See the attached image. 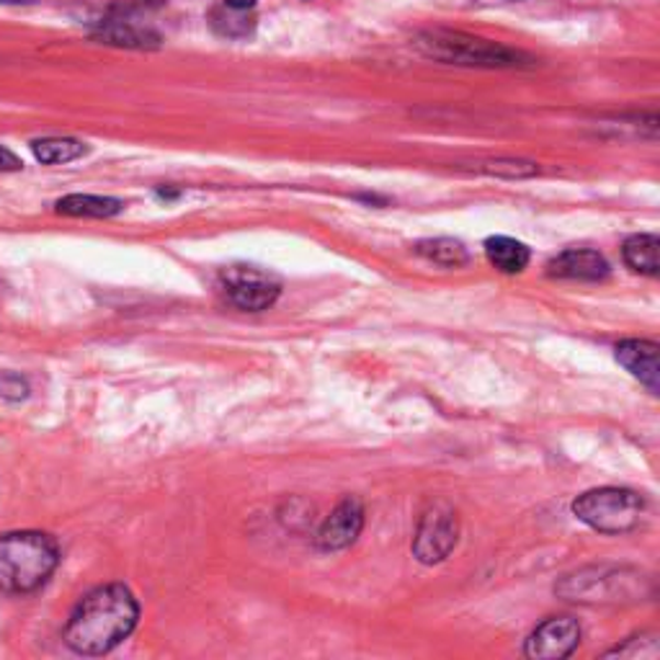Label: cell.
I'll return each mask as SVG.
<instances>
[{"mask_svg":"<svg viewBox=\"0 0 660 660\" xmlns=\"http://www.w3.org/2000/svg\"><path fill=\"white\" fill-rule=\"evenodd\" d=\"M578 642H581V625L573 617H553L526 637L524 656L534 660H562L573 656Z\"/></svg>","mask_w":660,"mask_h":660,"instance_id":"8","label":"cell"},{"mask_svg":"<svg viewBox=\"0 0 660 660\" xmlns=\"http://www.w3.org/2000/svg\"><path fill=\"white\" fill-rule=\"evenodd\" d=\"M124 204L112 196H91V194H70L57 202V212L70 217H114L120 215Z\"/></svg>","mask_w":660,"mask_h":660,"instance_id":"14","label":"cell"},{"mask_svg":"<svg viewBox=\"0 0 660 660\" xmlns=\"http://www.w3.org/2000/svg\"><path fill=\"white\" fill-rule=\"evenodd\" d=\"M416 253L423 255V259L439 263V266L446 269H457L467 263V251L459 240H450V238H436V240H423V243L416 246Z\"/></svg>","mask_w":660,"mask_h":660,"instance_id":"16","label":"cell"},{"mask_svg":"<svg viewBox=\"0 0 660 660\" xmlns=\"http://www.w3.org/2000/svg\"><path fill=\"white\" fill-rule=\"evenodd\" d=\"M645 501L629 488H596L578 496L573 513L601 534H625L640 524Z\"/></svg>","mask_w":660,"mask_h":660,"instance_id":"4","label":"cell"},{"mask_svg":"<svg viewBox=\"0 0 660 660\" xmlns=\"http://www.w3.org/2000/svg\"><path fill=\"white\" fill-rule=\"evenodd\" d=\"M253 3L255 0H225V5L230 11H248V9H253Z\"/></svg>","mask_w":660,"mask_h":660,"instance_id":"21","label":"cell"},{"mask_svg":"<svg viewBox=\"0 0 660 660\" xmlns=\"http://www.w3.org/2000/svg\"><path fill=\"white\" fill-rule=\"evenodd\" d=\"M60 547L49 534H0V593H32L53 578Z\"/></svg>","mask_w":660,"mask_h":660,"instance_id":"2","label":"cell"},{"mask_svg":"<svg viewBox=\"0 0 660 660\" xmlns=\"http://www.w3.org/2000/svg\"><path fill=\"white\" fill-rule=\"evenodd\" d=\"M557 596L576 604H619L648 593V578L629 568H583L555 585Z\"/></svg>","mask_w":660,"mask_h":660,"instance_id":"3","label":"cell"},{"mask_svg":"<svg viewBox=\"0 0 660 660\" xmlns=\"http://www.w3.org/2000/svg\"><path fill=\"white\" fill-rule=\"evenodd\" d=\"M480 171L486 173H498V175H509V179H519V175H534L539 171L534 163H519V160H509V163H486L480 166Z\"/></svg>","mask_w":660,"mask_h":660,"instance_id":"19","label":"cell"},{"mask_svg":"<svg viewBox=\"0 0 660 660\" xmlns=\"http://www.w3.org/2000/svg\"><path fill=\"white\" fill-rule=\"evenodd\" d=\"M614 356L617 362L625 366V369L633 374L635 379L648 387L652 395L660 392V346L652 341H640V339H629L622 341L617 349H614Z\"/></svg>","mask_w":660,"mask_h":660,"instance_id":"10","label":"cell"},{"mask_svg":"<svg viewBox=\"0 0 660 660\" xmlns=\"http://www.w3.org/2000/svg\"><path fill=\"white\" fill-rule=\"evenodd\" d=\"M486 255L498 271H503V274H522V271L530 266V259H532L530 248L519 243V240L505 238V235L486 240Z\"/></svg>","mask_w":660,"mask_h":660,"instance_id":"12","label":"cell"},{"mask_svg":"<svg viewBox=\"0 0 660 660\" xmlns=\"http://www.w3.org/2000/svg\"><path fill=\"white\" fill-rule=\"evenodd\" d=\"M660 656V645H658V635H637L629 637L622 645H617L614 650L606 652V658H633V660H656Z\"/></svg>","mask_w":660,"mask_h":660,"instance_id":"17","label":"cell"},{"mask_svg":"<svg viewBox=\"0 0 660 660\" xmlns=\"http://www.w3.org/2000/svg\"><path fill=\"white\" fill-rule=\"evenodd\" d=\"M423 53L444 62L457 65H486V68H505V65H519L522 55L513 49L496 47L482 39H469L462 34H429L418 42Z\"/></svg>","mask_w":660,"mask_h":660,"instance_id":"5","label":"cell"},{"mask_svg":"<svg viewBox=\"0 0 660 660\" xmlns=\"http://www.w3.org/2000/svg\"><path fill=\"white\" fill-rule=\"evenodd\" d=\"M459 539L457 511L446 503L429 505L426 513L418 522L413 537V555L423 565H439L452 555Z\"/></svg>","mask_w":660,"mask_h":660,"instance_id":"6","label":"cell"},{"mask_svg":"<svg viewBox=\"0 0 660 660\" xmlns=\"http://www.w3.org/2000/svg\"><path fill=\"white\" fill-rule=\"evenodd\" d=\"M137 619L139 604L127 585H99L70 614L62 640L78 656H104L127 640Z\"/></svg>","mask_w":660,"mask_h":660,"instance_id":"1","label":"cell"},{"mask_svg":"<svg viewBox=\"0 0 660 660\" xmlns=\"http://www.w3.org/2000/svg\"><path fill=\"white\" fill-rule=\"evenodd\" d=\"M364 530V505L359 498H343L333 511L322 519L318 534H315V545L322 553H339L346 549L359 539Z\"/></svg>","mask_w":660,"mask_h":660,"instance_id":"9","label":"cell"},{"mask_svg":"<svg viewBox=\"0 0 660 660\" xmlns=\"http://www.w3.org/2000/svg\"><path fill=\"white\" fill-rule=\"evenodd\" d=\"M223 289L227 299L246 312L269 310L278 299V292H282L276 278L255 269H230L225 274Z\"/></svg>","mask_w":660,"mask_h":660,"instance_id":"7","label":"cell"},{"mask_svg":"<svg viewBox=\"0 0 660 660\" xmlns=\"http://www.w3.org/2000/svg\"><path fill=\"white\" fill-rule=\"evenodd\" d=\"M547 274L553 278H570V282H601L608 276V263L591 248H570L547 263Z\"/></svg>","mask_w":660,"mask_h":660,"instance_id":"11","label":"cell"},{"mask_svg":"<svg viewBox=\"0 0 660 660\" xmlns=\"http://www.w3.org/2000/svg\"><path fill=\"white\" fill-rule=\"evenodd\" d=\"M34 156L39 163L44 166H60V163H70V160H78L80 156H86L88 148L78 139H65V137H53V139H36L32 145Z\"/></svg>","mask_w":660,"mask_h":660,"instance_id":"15","label":"cell"},{"mask_svg":"<svg viewBox=\"0 0 660 660\" xmlns=\"http://www.w3.org/2000/svg\"><path fill=\"white\" fill-rule=\"evenodd\" d=\"M625 263L637 274L658 276L660 271V240L658 235H633L622 248Z\"/></svg>","mask_w":660,"mask_h":660,"instance_id":"13","label":"cell"},{"mask_svg":"<svg viewBox=\"0 0 660 660\" xmlns=\"http://www.w3.org/2000/svg\"><path fill=\"white\" fill-rule=\"evenodd\" d=\"M29 383L24 377L13 372H0V398L11 400V402H21L29 398Z\"/></svg>","mask_w":660,"mask_h":660,"instance_id":"18","label":"cell"},{"mask_svg":"<svg viewBox=\"0 0 660 660\" xmlns=\"http://www.w3.org/2000/svg\"><path fill=\"white\" fill-rule=\"evenodd\" d=\"M21 168H24V163H21L16 152H11L9 148H0V173H13L21 171Z\"/></svg>","mask_w":660,"mask_h":660,"instance_id":"20","label":"cell"}]
</instances>
